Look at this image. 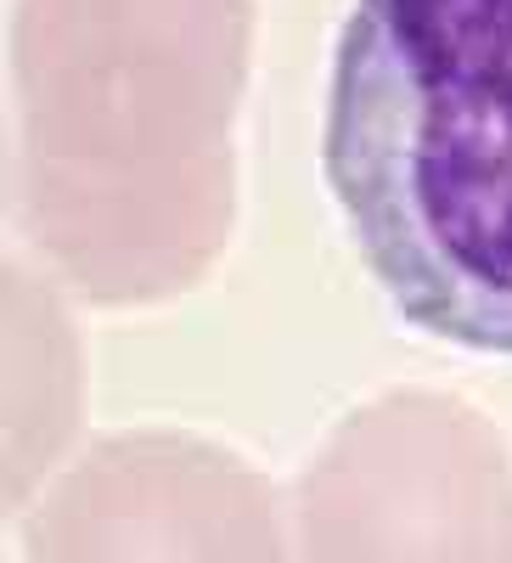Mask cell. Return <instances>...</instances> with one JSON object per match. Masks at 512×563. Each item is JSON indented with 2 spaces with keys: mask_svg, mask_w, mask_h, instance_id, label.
Segmentation results:
<instances>
[{
  "mask_svg": "<svg viewBox=\"0 0 512 563\" xmlns=\"http://www.w3.org/2000/svg\"><path fill=\"white\" fill-rule=\"evenodd\" d=\"M321 169L411 327L512 355V0H355Z\"/></svg>",
  "mask_w": 512,
  "mask_h": 563,
  "instance_id": "cell-1",
  "label": "cell"
}]
</instances>
